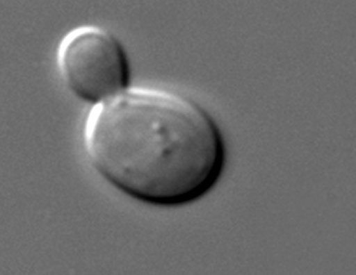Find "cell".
Segmentation results:
<instances>
[{"label": "cell", "mask_w": 356, "mask_h": 275, "mask_svg": "<svg viewBox=\"0 0 356 275\" xmlns=\"http://www.w3.org/2000/svg\"><path fill=\"white\" fill-rule=\"evenodd\" d=\"M60 66L71 92L94 106L125 90L130 80L124 48L113 35L94 26L79 28L65 39Z\"/></svg>", "instance_id": "obj_2"}, {"label": "cell", "mask_w": 356, "mask_h": 275, "mask_svg": "<svg viewBox=\"0 0 356 275\" xmlns=\"http://www.w3.org/2000/svg\"><path fill=\"white\" fill-rule=\"evenodd\" d=\"M89 160L109 183L145 203L193 201L221 176L222 133L201 106L180 94L126 89L95 106L84 128Z\"/></svg>", "instance_id": "obj_1"}]
</instances>
